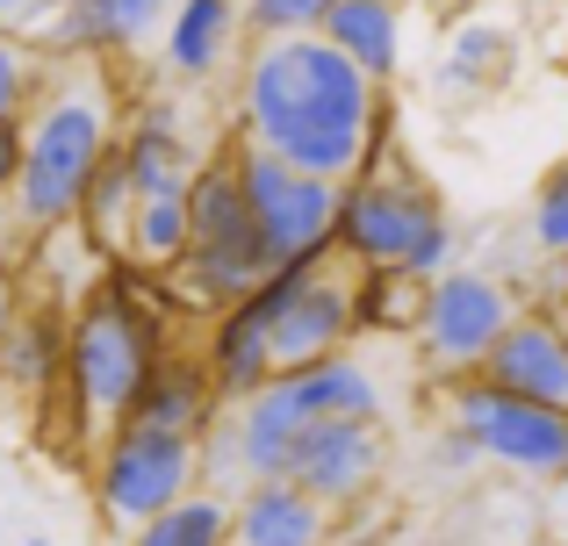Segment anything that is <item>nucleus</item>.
I'll list each match as a JSON object with an SVG mask.
<instances>
[{
    "mask_svg": "<svg viewBox=\"0 0 568 546\" xmlns=\"http://www.w3.org/2000/svg\"><path fill=\"white\" fill-rule=\"evenodd\" d=\"M231 533V496L223 490H187L181 504H166L159 518H144L130 546H223Z\"/></svg>",
    "mask_w": 568,
    "mask_h": 546,
    "instance_id": "22",
    "label": "nucleus"
},
{
    "mask_svg": "<svg viewBox=\"0 0 568 546\" xmlns=\"http://www.w3.org/2000/svg\"><path fill=\"white\" fill-rule=\"evenodd\" d=\"M382 467H388L382 418H317L303 439H295V453H288L281 475L303 482L317 504L346 511V504H361V496H375Z\"/></svg>",
    "mask_w": 568,
    "mask_h": 546,
    "instance_id": "10",
    "label": "nucleus"
},
{
    "mask_svg": "<svg viewBox=\"0 0 568 546\" xmlns=\"http://www.w3.org/2000/svg\"><path fill=\"white\" fill-rule=\"evenodd\" d=\"M123 418L138 424H173V432H209V418H216V389H209V367L194 360V352H159L152 374L138 381V395H130Z\"/></svg>",
    "mask_w": 568,
    "mask_h": 546,
    "instance_id": "17",
    "label": "nucleus"
},
{
    "mask_svg": "<svg viewBox=\"0 0 568 546\" xmlns=\"http://www.w3.org/2000/svg\"><path fill=\"white\" fill-rule=\"evenodd\" d=\"M43 72H51V58L37 51V37L0 22V115H29V101H37Z\"/></svg>",
    "mask_w": 568,
    "mask_h": 546,
    "instance_id": "25",
    "label": "nucleus"
},
{
    "mask_svg": "<svg viewBox=\"0 0 568 546\" xmlns=\"http://www.w3.org/2000/svg\"><path fill=\"white\" fill-rule=\"evenodd\" d=\"M425 280L396 267H353V331H410Z\"/></svg>",
    "mask_w": 568,
    "mask_h": 546,
    "instance_id": "23",
    "label": "nucleus"
},
{
    "mask_svg": "<svg viewBox=\"0 0 568 546\" xmlns=\"http://www.w3.org/2000/svg\"><path fill=\"white\" fill-rule=\"evenodd\" d=\"M187 490H202V432L138 424V418L109 424V446L94 461V496H101V518L115 533H138L144 518L181 504Z\"/></svg>",
    "mask_w": 568,
    "mask_h": 546,
    "instance_id": "6",
    "label": "nucleus"
},
{
    "mask_svg": "<svg viewBox=\"0 0 568 546\" xmlns=\"http://www.w3.org/2000/svg\"><path fill=\"white\" fill-rule=\"evenodd\" d=\"M115 158H123V173H130L138 195H173V187H187V173H194V158H187V144H181V130H173L166 109L138 115V123L115 137Z\"/></svg>",
    "mask_w": 568,
    "mask_h": 546,
    "instance_id": "19",
    "label": "nucleus"
},
{
    "mask_svg": "<svg viewBox=\"0 0 568 546\" xmlns=\"http://www.w3.org/2000/svg\"><path fill=\"white\" fill-rule=\"evenodd\" d=\"M317 29H324V37H332L375 86L396 80V65H403V14H396V0H332Z\"/></svg>",
    "mask_w": 568,
    "mask_h": 546,
    "instance_id": "18",
    "label": "nucleus"
},
{
    "mask_svg": "<svg viewBox=\"0 0 568 546\" xmlns=\"http://www.w3.org/2000/svg\"><path fill=\"white\" fill-rule=\"evenodd\" d=\"M346 338H353V280L332 274V259H317V267L288 288V302L274 309L266 360H274V374H288V367H310V360H324V352H338Z\"/></svg>",
    "mask_w": 568,
    "mask_h": 546,
    "instance_id": "12",
    "label": "nucleus"
},
{
    "mask_svg": "<svg viewBox=\"0 0 568 546\" xmlns=\"http://www.w3.org/2000/svg\"><path fill=\"white\" fill-rule=\"evenodd\" d=\"M475 374L497 381V389H511V395L568 410V323L540 317V309H532V317H511L497 338H489V352L475 360Z\"/></svg>",
    "mask_w": 568,
    "mask_h": 546,
    "instance_id": "13",
    "label": "nucleus"
},
{
    "mask_svg": "<svg viewBox=\"0 0 568 546\" xmlns=\"http://www.w3.org/2000/svg\"><path fill=\"white\" fill-rule=\"evenodd\" d=\"M37 14H43V0H0V22L8 29H37Z\"/></svg>",
    "mask_w": 568,
    "mask_h": 546,
    "instance_id": "30",
    "label": "nucleus"
},
{
    "mask_svg": "<svg viewBox=\"0 0 568 546\" xmlns=\"http://www.w3.org/2000/svg\"><path fill=\"white\" fill-rule=\"evenodd\" d=\"M446 418L468 424L483 461H504L518 475H568V410L511 395L483 374H446Z\"/></svg>",
    "mask_w": 568,
    "mask_h": 546,
    "instance_id": "8",
    "label": "nucleus"
},
{
    "mask_svg": "<svg viewBox=\"0 0 568 546\" xmlns=\"http://www.w3.org/2000/svg\"><path fill=\"white\" fill-rule=\"evenodd\" d=\"M260 274H266V245H260V224H252V209H245V187H237V173H231V152L194 158V173H187V253H181V267H173L181 295L216 317V309H231Z\"/></svg>",
    "mask_w": 568,
    "mask_h": 546,
    "instance_id": "5",
    "label": "nucleus"
},
{
    "mask_svg": "<svg viewBox=\"0 0 568 546\" xmlns=\"http://www.w3.org/2000/svg\"><path fill=\"white\" fill-rule=\"evenodd\" d=\"M475 461H483L475 432H468V424H454V418H446V424H439V439H432V467H475Z\"/></svg>",
    "mask_w": 568,
    "mask_h": 546,
    "instance_id": "28",
    "label": "nucleus"
},
{
    "mask_svg": "<svg viewBox=\"0 0 568 546\" xmlns=\"http://www.w3.org/2000/svg\"><path fill=\"white\" fill-rule=\"evenodd\" d=\"M245 8V37H295V29H317L332 0H237Z\"/></svg>",
    "mask_w": 568,
    "mask_h": 546,
    "instance_id": "27",
    "label": "nucleus"
},
{
    "mask_svg": "<svg viewBox=\"0 0 568 546\" xmlns=\"http://www.w3.org/2000/svg\"><path fill=\"white\" fill-rule=\"evenodd\" d=\"M14 173H22V115H0V202L14 195Z\"/></svg>",
    "mask_w": 568,
    "mask_h": 546,
    "instance_id": "29",
    "label": "nucleus"
},
{
    "mask_svg": "<svg viewBox=\"0 0 568 546\" xmlns=\"http://www.w3.org/2000/svg\"><path fill=\"white\" fill-rule=\"evenodd\" d=\"M388 109V86H375L324 29L295 37H252L237 65V137L281 152L288 166L346 181L361 173L375 115Z\"/></svg>",
    "mask_w": 568,
    "mask_h": 546,
    "instance_id": "1",
    "label": "nucleus"
},
{
    "mask_svg": "<svg viewBox=\"0 0 568 546\" xmlns=\"http://www.w3.org/2000/svg\"><path fill=\"white\" fill-rule=\"evenodd\" d=\"M14 309H22V288H14V274L0 267V331H8V317H14Z\"/></svg>",
    "mask_w": 568,
    "mask_h": 546,
    "instance_id": "31",
    "label": "nucleus"
},
{
    "mask_svg": "<svg viewBox=\"0 0 568 546\" xmlns=\"http://www.w3.org/2000/svg\"><path fill=\"white\" fill-rule=\"evenodd\" d=\"M123 253L138 259L144 274L181 267V253H187V187H173V195H138L130 230H123Z\"/></svg>",
    "mask_w": 568,
    "mask_h": 546,
    "instance_id": "21",
    "label": "nucleus"
},
{
    "mask_svg": "<svg viewBox=\"0 0 568 546\" xmlns=\"http://www.w3.org/2000/svg\"><path fill=\"white\" fill-rule=\"evenodd\" d=\"M43 8H58V0H43Z\"/></svg>",
    "mask_w": 568,
    "mask_h": 546,
    "instance_id": "33",
    "label": "nucleus"
},
{
    "mask_svg": "<svg viewBox=\"0 0 568 546\" xmlns=\"http://www.w3.org/2000/svg\"><path fill=\"white\" fill-rule=\"evenodd\" d=\"M22 546H51V539H22Z\"/></svg>",
    "mask_w": 568,
    "mask_h": 546,
    "instance_id": "32",
    "label": "nucleus"
},
{
    "mask_svg": "<svg viewBox=\"0 0 568 546\" xmlns=\"http://www.w3.org/2000/svg\"><path fill=\"white\" fill-rule=\"evenodd\" d=\"M65 381V317L51 302H22L0 331V395L43 403Z\"/></svg>",
    "mask_w": 568,
    "mask_h": 546,
    "instance_id": "15",
    "label": "nucleus"
},
{
    "mask_svg": "<svg viewBox=\"0 0 568 546\" xmlns=\"http://www.w3.org/2000/svg\"><path fill=\"white\" fill-rule=\"evenodd\" d=\"M532 245L547 259H568V158H555L532 187Z\"/></svg>",
    "mask_w": 568,
    "mask_h": 546,
    "instance_id": "26",
    "label": "nucleus"
},
{
    "mask_svg": "<svg viewBox=\"0 0 568 546\" xmlns=\"http://www.w3.org/2000/svg\"><path fill=\"white\" fill-rule=\"evenodd\" d=\"M231 173L245 187V209L260 224V245H266V267H288V259H332V209H338V181L324 173H303L288 166L281 152L237 137L231 130Z\"/></svg>",
    "mask_w": 568,
    "mask_h": 546,
    "instance_id": "7",
    "label": "nucleus"
},
{
    "mask_svg": "<svg viewBox=\"0 0 568 546\" xmlns=\"http://www.w3.org/2000/svg\"><path fill=\"white\" fill-rule=\"evenodd\" d=\"M332 253L353 259V267H396L432 280L454 259V224H446L439 195L417 173H403L396 158H367L361 173L338 181Z\"/></svg>",
    "mask_w": 568,
    "mask_h": 546,
    "instance_id": "3",
    "label": "nucleus"
},
{
    "mask_svg": "<svg viewBox=\"0 0 568 546\" xmlns=\"http://www.w3.org/2000/svg\"><path fill=\"white\" fill-rule=\"evenodd\" d=\"M332 518H338V511L317 504L303 482L260 475V482H245V490H237L223 546H332Z\"/></svg>",
    "mask_w": 568,
    "mask_h": 546,
    "instance_id": "14",
    "label": "nucleus"
},
{
    "mask_svg": "<svg viewBox=\"0 0 568 546\" xmlns=\"http://www.w3.org/2000/svg\"><path fill=\"white\" fill-rule=\"evenodd\" d=\"M115 152V94L101 58H58L22 115V173H14V216L22 230H58L80 209V187Z\"/></svg>",
    "mask_w": 568,
    "mask_h": 546,
    "instance_id": "2",
    "label": "nucleus"
},
{
    "mask_svg": "<svg viewBox=\"0 0 568 546\" xmlns=\"http://www.w3.org/2000/svg\"><path fill=\"white\" fill-rule=\"evenodd\" d=\"M511 65H518L511 29H497V22H468V29L454 37V51H446V65H439V94H454V101L497 94V86L511 80Z\"/></svg>",
    "mask_w": 568,
    "mask_h": 546,
    "instance_id": "20",
    "label": "nucleus"
},
{
    "mask_svg": "<svg viewBox=\"0 0 568 546\" xmlns=\"http://www.w3.org/2000/svg\"><path fill=\"white\" fill-rule=\"evenodd\" d=\"M237 37H245V8L237 0H173L159 43H166V65L181 80H216V72H231Z\"/></svg>",
    "mask_w": 568,
    "mask_h": 546,
    "instance_id": "16",
    "label": "nucleus"
},
{
    "mask_svg": "<svg viewBox=\"0 0 568 546\" xmlns=\"http://www.w3.org/2000/svg\"><path fill=\"white\" fill-rule=\"evenodd\" d=\"M166 352V323L152 302H138L130 274H109L87 309L65 323V389L80 418L115 424L138 395V381L152 374V360Z\"/></svg>",
    "mask_w": 568,
    "mask_h": 546,
    "instance_id": "4",
    "label": "nucleus"
},
{
    "mask_svg": "<svg viewBox=\"0 0 568 546\" xmlns=\"http://www.w3.org/2000/svg\"><path fill=\"white\" fill-rule=\"evenodd\" d=\"M130 209H138V187H130V173H123V158H101L94 166V181L80 187V224H87V245L94 253H123V230H130Z\"/></svg>",
    "mask_w": 568,
    "mask_h": 546,
    "instance_id": "24",
    "label": "nucleus"
},
{
    "mask_svg": "<svg viewBox=\"0 0 568 546\" xmlns=\"http://www.w3.org/2000/svg\"><path fill=\"white\" fill-rule=\"evenodd\" d=\"M518 317V295L504 288L497 274H475V267H439L425 280V302H417V360L432 374H475V360L489 352V338Z\"/></svg>",
    "mask_w": 568,
    "mask_h": 546,
    "instance_id": "9",
    "label": "nucleus"
},
{
    "mask_svg": "<svg viewBox=\"0 0 568 546\" xmlns=\"http://www.w3.org/2000/svg\"><path fill=\"white\" fill-rule=\"evenodd\" d=\"M173 0H58L51 22H37L43 58H130L152 37H166Z\"/></svg>",
    "mask_w": 568,
    "mask_h": 546,
    "instance_id": "11",
    "label": "nucleus"
}]
</instances>
